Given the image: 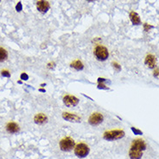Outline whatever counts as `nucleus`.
<instances>
[{
    "mask_svg": "<svg viewBox=\"0 0 159 159\" xmlns=\"http://www.w3.org/2000/svg\"><path fill=\"white\" fill-rule=\"evenodd\" d=\"M71 67L75 68V69H76V70H82L84 68L82 62H81L80 61H79V60L74 61L71 63Z\"/></svg>",
    "mask_w": 159,
    "mask_h": 159,
    "instance_id": "4468645a",
    "label": "nucleus"
},
{
    "mask_svg": "<svg viewBox=\"0 0 159 159\" xmlns=\"http://www.w3.org/2000/svg\"><path fill=\"white\" fill-rule=\"evenodd\" d=\"M0 1H1V0H0Z\"/></svg>",
    "mask_w": 159,
    "mask_h": 159,
    "instance_id": "b1692460",
    "label": "nucleus"
},
{
    "mask_svg": "<svg viewBox=\"0 0 159 159\" xmlns=\"http://www.w3.org/2000/svg\"><path fill=\"white\" fill-rule=\"evenodd\" d=\"M63 103L67 107H75L79 103V99L73 95H65L63 98Z\"/></svg>",
    "mask_w": 159,
    "mask_h": 159,
    "instance_id": "0eeeda50",
    "label": "nucleus"
},
{
    "mask_svg": "<svg viewBox=\"0 0 159 159\" xmlns=\"http://www.w3.org/2000/svg\"><path fill=\"white\" fill-rule=\"evenodd\" d=\"M75 141L70 138H65V139H61L60 142V148L61 150L63 151H70L72 149L75 147Z\"/></svg>",
    "mask_w": 159,
    "mask_h": 159,
    "instance_id": "39448f33",
    "label": "nucleus"
},
{
    "mask_svg": "<svg viewBox=\"0 0 159 159\" xmlns=\"http://www.w3.org/2000/svg\"><path fill=\"white\" fill-rule=\"evenodd\" d=\"M6 130L8 132L10 133H16V132H18L19 131V126L16 125V123H14V122H11V123H9L7 125H6Z\"/></svg>",
    "mask_w": 159,
    "mask_h": 159,
    "instance_id": "f8f14e48",
    "label": "nucleus"
},
{
    "mask_svg": "<svg viewBox=\"0 0 159 159\" xmlns=\"http://www.w3.org/2000/svg\"><path fill=\"white\" fill-rule=\"evenodd\" d=\"M2 75L3 76H6V77H10L11 76V74L9 73L8 71H2Z\"/></svg>",
    "mask_w": 159,
    "mask_h": 159,
    "instance_id": "f3484780",
    "label": "nucleus"
},
{
    "mask_svg": "<svg viewBox=\"0 0 159 159\" xmlns=\"http://www.w3.org/2000/svg\"><path fill=\"white\" fill-rule=\"evenodd\" d=\"M131 130H132V131H133L135 134H139V135H141V134H142V131H139V130H138V129H136V128L131 127Z\"/></svg>",
    "mask_w": 159,
    "mask_h": 159,
    "instance_id": "dca6fc26",
    "label": "nucleus"
},
{
    "mask_svg": "<svg viewBox=\"0 0 159 159\" xmlns=\"http://www.w3.org/2000/svg\"><path fill=\"white\" fill-rule=\"evenodd\" d=\"M89 151H90L89 147L86 143H80L76 145L75 149V154L80 158H83L88 155Z\"/></svg>",
    "mask_w": 159,
    "mask_h": 159,
    "instance_id": "7ed1b4c3",
    "label": "nucleus"
},
{
    "mask_svg": "<svg viewBox=\"0 0 159 159\" xmlns=\"http://www.w3.org/2000/svg\"><path fill=\"white\" fill-rule=\"evenodd\" d=\"M143 25H144V30H145V31H147L148 30H150V29L153 28L152 26H151V25H148L147 24H144Z\"/></svg>",
    "mask_w": 159,
    "mask_h": 159,
    "instance_id": "6ab92c4d",
    "label": "nucleus"
},
{
    "mask_svg": "<svg viewBox=\"0 0 159 159\" xmlns=\"http://www.w3.org/2000/svg\"><path fill=\"white\" fill-rule=\"evenodd\" d=\"M154 76L157 78H159V69H156L154 72Z\"/></svg>",
    "mask_w": 159,
    "mask_h": 159,
    "instance_id": "412c9836",
    "label": "nucleus"
},
{
    "mask_svg": "<svg viewBox=\"0 0 159 159\" xmlns=\"http://www.w3.org/2000/svg\"><path fill=\"white\" fill-rule=\"evenodd\" d=\"M34 121L35 123L38 124V125H43V124L46 123L48 121V118L47 116H45L43 113H39V114H36L34 118Z\"/></svg>",
    "mask_w": 159,
    "mask_h": 159,
    "instance_id": "9d476101",
    "label": "nucleus"
},
{
    "mask_svg": "<svg viewBox=\"0 0 159 159\" xmlns=\"http://www.w3.org/2000/svg\"><path fill=\"white\" fill-rule=\"evenodd\" d=\"M130 18H131V23L134 24V25H139V24H141L140 17L138 15V13H136L135 11H131L130 13Z\"/></svg>",
    "mask_w": 159,
    "mask_h": 159,
    "instance_id": "ddd939ff",
    "label": "nucleus"
},
{
    "mask_svg": "<svg viewBox=\"0 0 159 159\" xmlns=\"http://www.w3.org/2000/svg\"><path fill=\"white\" fill-rule=\"evenodd\" d=\"M94 55H95L96 58L99 61H106L109 56V53H108L107 48L101 45H98L94 49Z\"/></svg>",
    "mask_w": 159,
    "mask_h": 159,
    "instance_id": "20e7f679",
    "label": "nucleus"
},
{
    "mask_svg": "<svg viewBox=\"0 0 159 159\" xmlns=\"http://www.w3.org/2000/svg\"><path fill=\"white\" fill-rule=\"evenodd\" d=\"M16 9L17 11H22V4H21V3H18L17 5L16 6Z\"/></svg>",
    "mask_w": 159,
    "mask_h": 159,
    "instance_id": "a211bd4d",
    "label": "nucleus"
},
{
    "mask_svg": "<svg viewBox=\"0 0 159 159\" xmlns=\"http://www.w3.org/2000/svg\"><path fill=\"white\" fill-rule=\"evenodd\" d=\"M62 118L65 120L69 121V122H80V120H81V119L78 115L72 114V113H69V112H63Z\"/></svg>",
    "mask_w": 159,
    "mask_h": 159,
    "instance_id": "1a4fd4ad",
    "label": "nucleus"
},
{
    "mask_svg": "<svg viewBox=\"0 0 159 159\" xmlns=\"http://www.w3.org/2000/svg\"><path fill=\"white\" fill-rule=\"evenodd\" d=\"M88 2H92V1H94V0H88Z\"/></svg>",
    "mask_w": 159,
    "mask_h": 159,
    "instance_id": "5701e85b",
    "label": "nucleus"
},
{
    "mask_svg": "<svg viewBox=\"0 0 159 159\" xmlns=\"http://www.w3.org/2000/svg\"><path fill=\"white\" fill-rule=\"evenodd\" d=\"M145 64L150 68H154L156 67V57L152 55H148L145 58Z\"/></svg>",
    "mask_w": 159,
    "mask_h": 159,
    "instance_id": "9b49d317",
    "label": "nucleus"
},
{
    "mask_svg": "<svg viewBox=\"0 0 159 159\" xmlns=\"http://www.w3.org/2000/svg\"><path fill=\"white\" fill-rule=\"evenodd\" d=\"M104 139L108 141H113L117 139H120L125 137V132L122 130H113V131H107L104 133Z\"/></svg>",
    "mask_w": 159,
    "mask_h": 159,
    "instance_id": "f03ea898",
    "label": "nucleus"
},
{
    "mask_svg": "<svg viewBox=\"0 0 159 159\" xmlns=\"http://www.w3.org/2000/svg\"><path fill=\"white\" fill-rule=\"evenodd\" d=\"M103 115L101 113H99V112H94L93 113L90 118L88 119V122L92 125H98L99 124H101L103 122Z\"/></svg>",
    "mask_w": 159,
    "mask_h": 159,
    "instance_id": "423d86ee",
    "label": "nucleus"
},
{
    "mask_svg": "<svg viewBox=\"0 0 159 159\" xmlns=\"http://www.w3.org/2000/svg\"><path fill=\"white\" fill-rule=\"evenodd\" d=\"M112 65H113V67H114V68H116V69H117V70H118V71H119V70H120V66H119V64L118 63H116V62H113V63H112Z\"/></svg>",
    "mask_w": 159,
    "mask_h": 159,
    "instance_id": "aec40b11",
    "label": "nucleus"
},
{
    "mask_svg": "<svg viewBox=\"0 0 159 159\" xmlns=\"http://www.w3.org/2000/svg\"><path fill=\"white\" fill-rule=\"evenodd\" d=\"M7 56H8L7 51L4 48H0V62H2V61H4L7 59Z\"/></svg>",
    "mask_w": 159,
    "mask_h": 159,
    "instance_id": "2eb2a0df",
    "label": "nucleus"
},
{
    "mask_svg": "<svg viewBox=\"0 0 159 159\" xmlns=\"http://www.w3.org/2000/svg\"><path fill=\"white\" fill-rule=\"evenodd\" d=\"M36 7H37V10L40 12L45 13V12H47L49 10L50 6H49V4H48V1H46V0H40L36 4Z\"/></svg>",
    "mask_w": 159,
    "mask_h": 159,
    "instance_id": "6e6552de",
    "label": "nucleus"
},
{
    "mask_svg": "<svg viewBox=\"0 0 159 159\" xmlns=\"http://www.w3.org/2000/svg\"><path fill=\"white\" fill-rule=\"evenodd\" d=\"M146 149V143L143 139H137L131 143L129 156L131 159H140L143 156V151Z\"/></svg>",
    "mask_w": 159,
    "mask_h": 159,
    "instance_id": "f257e3e1",
    "label": "nucleus"
},
{
    "mask_svg": "<svg viewBox=\"0 0 159 159\" xmlns=\"http://www.w3.org/2000/svg\"><path fill=\"white\" fill-rule=\"evenodd\" d=\"M21 78H22V79H24V80H28V75H26V74H23V75H21Z\"/></svg>",
    "mask_w": 159,
    "mask_h": 159,
    "instance_id": "4be33fe9",
    "label": "nucleus"
}]
</instances>
